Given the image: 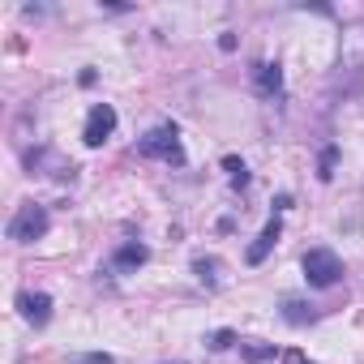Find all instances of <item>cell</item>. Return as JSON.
Listing matches in <instances>:
<instances>
[{
  "mask_svg": "<svg viewBox=\"0 0 364 364\" xmlns=\"http://www.w3.org/2000/svg\"><path fill=\"white\" fill-rule=\"evenodd\" d=\"M82 364H112V355L107 351H90V355H82Z\"/></svg>",
  "mask_w": 364,
  "mask_h": 364,
  "instance_id": "9a60e30c",
  "label": "cell"
},
{
  "mask_svg": "<svg viewBox=\"0 0 364 364\" xmlns=\"http://www.w3.org/2000/svg\"><path fill=\"white\" fill-rule=\"evenodd\" d=\"M193 270H198V279H202L206 287H219V270H223V266H219L215 257H193Z\"/></svg>",
  "mask_w": 364,
  "mask_h": 364,
  "instance_id": "8fae6325",
  "label": "cell"
},
{
  "mask_svg": "<svg viewBox=\"0 0 364 364\" xmlns=\"http://www.w3.org/2000/svg\"><path fill=\"white\" fill-rule=\"evenodd\" d=\"M317 317V309L313 304H304V300H283V321H291V326H304V321H313Z\"/></svg>",
  "mask_w": 364,
  "mask_h": 364,
  "instance_id": "9c48e42d",
  "label": "cell"
},
{
  "mask_svg": "<svg viewBox=\"0 0 364 364\" xmlns=\"http://www.w3.org/2000/svg\"><path fill=\"white\" fill-rule=\"evenodd\" d=\"M137 154L141 159H163V163H171V167H180L185 163V146H180V129L167 120V124H154L141 141H137Z\"/></svg>",
  "mask_w": 364,
  "mask_h": 364,
  "instance_id": "6da1fadb",
  "label": "cell"
},
{
  "mask_svg": "<svg viewBox=\"0 0 364 364\" xmlns=\"http://www.w3.org/2000/svg\"><path fill=\"white\" fill-rule=\"evenodd\" d=\"M240 351H245V360H249V364H266V360H274V355H283V351H279L274 343H245Z\"/></svg>",
  "mask_w": 364,
  "mask_h": 364,
  "instance_id": "30bf717a",
  "label": "cell"
},
{
  "mask_svg": "<svg viewBox=\"0 0 364 364\" xmlns=\"http://www.w3.org/2000/svg\"><path fill=\"white\" fill-rule=\"evenodd\" d=\"M334 163H338V146H326L321 159H317V176L321 180H334Z\"/></svg>",
  "mask_w": 364,
  "mask_h": 364,
  "instance_id": "4fadbf2b",
  "label": "cell"
},
{
  "mask_svg": "<svg viewBox=\"0 0 364 364\" xmlns=\"http://www.w3.org/2000/svg\"><path fill=\"white\" fill-rule=\"evenodd\" d=\"M283 364H313V360H304V351L291 347V351H283Z\"/></svg>",
  "mask_w": 364,
  "mask_h": 364,
  "instance_id": "2e32d148",
  "label": "cell"
},
{
  "mask_svg": "<svg viewBox=\"0 0 364 364\" xmlns=\"http://www.w3.org/2000/svg\"><path fill=\"white\" fill-rule=\"evenodd\" d=\"M48 236V210L43 206H22L14 219H9V240L18 245H35Z\"/></svg>",
  "mask_w": 364,
  "mask_h": 364,
  "instance_id": "3957f363",
  "label": "cell"
},
{
  "mask_svg": "<svg viewBox=\"0 0 364 364\" xmlns=\"http://www.w3.org/2000/svg\"><path fill=\"white\" fill-rule=\"evenodd\" d=\"M206 343H210V347H215V351H228V347H232V343H236V330H215V334H210V338H206Z\"/></svg>",
  "mask_w": 364,
  "mask_h": 364,
  "instance_id": "5bb4252c",
  "label": "cell"
},
{
  "mask_svg": "<svg viewBox=\"0 0 364 364\" xmlns=\"http://www.w3.org/2000/svg\"><path fill=\"white\" fill-rule=\"evenodd\" d=\"M253 86H257L262 99H274V95L283 90V69H279L274 60H262V65L253 69Z\"/></svg>",
  "mask_w": 364,
  "mask_h": 364,
  "instance_id": "52a82bcc",
  "label": "cell"
},
{
  "mask_svg": "<svg viewBox=\"0 0 364 364\" xmlns=\"http://www.w3.org/2000/svg\"><path fill=\"white\" fill-rule=\"evenodd\" d=\"M146 257H150V249H146V245H137V240H129V245H120V249L112 253V266H116L120 274H129V270L146 266Z\"/></svg>",
  "mask_w": 364,
  "mask_h": 364,
  "instance_id": "ba28073f",
  "label": "cell"
},
{
  "mask_svg": "<svg viewBox=\"0 0 364 364\" xmlns=\"http://www.w3.org/2000/svg\"><path fill=\"white\" fill-rule=\"evenodd\" d=\"M223 171L232 176V185H236V189H245V185H249V167H245V159L228 154V159H223Z\"/></svg>",
  "mask_w": 364,
  "mask_h": 364,
  "instance_id": "7c38bea8",
  "label": "cell"
},
{
  "mask_svg": "<svg viewBox=\"0 0 364 364\" xmlns=\"http://www.w3.org/2000/svg\"><path fill=\"white\" fill-rule=\"evenodd\" d=\"M112 133H116V107H112V103H95L90 116H86V124H82V141H86L90 150H99Z\"/></svg>",
  "mask_w": 364,
  "mask_h": 364,
  "instance_id": "277c9868",
  "label": "cell"
},
{
  "mask_svg": "<svg viewBox=\"0 0 364 364\" xmlns=\"http://www.w3.org/2000/svg\"><path fill=\"white\" fill-rule=\"evenodd\" d=\"M279 236H283V223H279V215H270V219H266V228H262V236H257V240L249 245L245 262H249V266H262V262L270 257V249L279 245Z\"/></svg>",
  "mask_w": 364,
  "mask_h": 364,
  "instance_id": "5b68a950",
  "label": "cell"
},
{
  "mask_svg": "<svg viewBox=\"0 0 364 364\" xmlns=\"http://www.w3.org/2000/svg\"><path fill=\"white\" fill-rule=\"evenodd\" d=\"M18 313H22L31 326H48V321H52V296H48V291H22V296H18Z\"/></svg>",
  "mask_w": 364,
  "mask_h": 364,
  "instance_id": "8992f818",
  "label": "cell"
},
{
  "mask_svg": "<svg viewBox=\"0 0 364 364\" xmlns=\"http://www.w3.org/2000/svg\"><path fill=\"white\" fill-rule=\"evenodd\" d=\"M300 266H304V283L309 287H334L343 279V262H338L334 249H309Z\"/></svg>",
  "mask_w": 364,
  "mask_h": 364,
  "instance_id": "7a4b0ae2",
  "label": "cell"
}]
</instances>
